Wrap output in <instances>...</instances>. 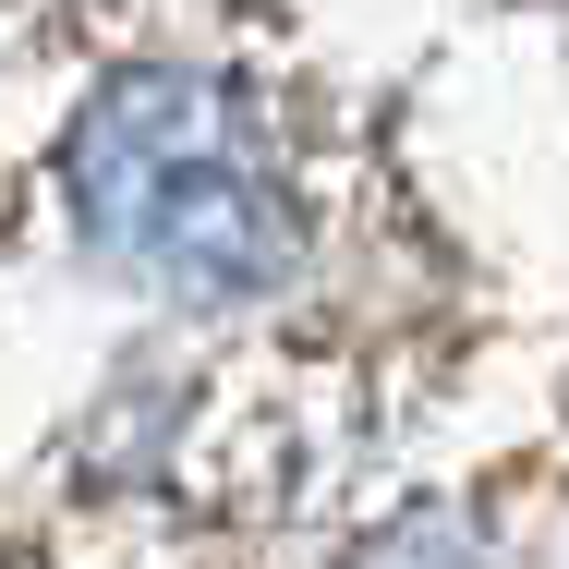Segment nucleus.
<instances>
[{"label":"nucleus","mask_w":569,"mask_h":569,"mask_svg":"<svg viewBox=\"0 0 569 569\" xmlns=\"http://www.w3.org/2000/svg\"><path fill=\"white\" fill-rule=\"evenodd\" d=\"M73 219L98 254L170 279V291H279L303 254V207H291V158L267 110H242L207 73H133L110 86L86 133H73Z\"/></svg>","instance_id":"nucleus-1"}]
</instances>
